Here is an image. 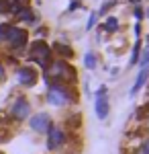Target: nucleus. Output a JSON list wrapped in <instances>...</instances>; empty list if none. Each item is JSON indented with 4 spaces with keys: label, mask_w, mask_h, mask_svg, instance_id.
<instances>
[{
    "label": "nucleus",
    "mask_w": 149,
    "mask_h": 154,
    "mask_svg": "<svg viewBox=\"0 0 149 154\" xmlns=\"http://www.w3.org/2000/svg\"><path fill=\"white\" fill-rule=\"evenodd\" d=\"M69 101H76V97L72 95V91L68 88V84L61 82H49V91H47V103L55 107H63Z\"/></svg>",
    "instance_id": "nucleus-3"
},
{
    "label": "nucleus",
    "mask_w": 149,
    "mask_h": 154,
    "mask_svg": "<svg viewBox=\"0 0 149 154\" xmlns=\"http://www.w3.org/2000/svg\"><path fill=\"white\" fill-rule=\"evenodd\" d=\"M4 78H6V68H4V66L0 64V82H2Z\"/></svg>",
    "instance_id": "nucleus-22"
},
{
    "label": "nucleus",
    "mask_w": 149,
    "mask_h": 154,
    "mask_svg": "<svg viewBox=\"0 0 149 154\" xmlns=\"http://www.w3.org/2000/svg\"><path fill=\"white\" fill-rule=\"evenodd\" d=\"M31 130L37 131V134H45L49 128H51V117L47 115V113H37L31 117Z\"/></svg>",
    "instance_id": "nucleus-9"
},
{
    "label": "nucleus",
    "mask_w": 149,
    "mask_h": 154,
    "mask_svg": "<svg viewBox=\"0 0 149 154\" xmlns=\"http://www.w3.org/2000/svg\"><path fill=\"white\" fill-rule=\"evenodd\" d=\"M116 2H118V0H106V2H104L102 6H100V14H104V12L108 11V8H112V6H115Z\"/></svg>",
    "instance_id": "nucleus-18"
},
{
    "label": "nucleus",
    "mask_w": 149,
    "mask_h": 154,
    "mask_svg": "<svg viewBox=\"0 0 149 154\" xmlns=\"http://www.w3.org/2000/svg\"><path fill=\"white\" fill-rule=\"evenodd\" d=\"M84 66H86L88 70H94V68H96V56H94L92 51H88V54L84 56Z\"/></svg>",
    "instance_id": "nucleus-15"
},
{
    "label": "nucleus",
    "mask_w": 149,
    "mask_h": 154,
    "mask_svg": "<svg viewBox=\"0 0 149 154\" xmlns=\"http://www.w3.org/2000/svg\"><path fill=\"white\" fill-rule=\"evenodd\" d=\"M16 17H19V21H23V23H35V21H37V19H35V12L31 11L29 6H27V8H23V11L19 12Z\"/></svg>",
    "instance_id": "nucleus-12"
},
{
    "label": "nucleus",
    "mask_w": 149,
    "mask_h": 154,
    "mask_svg": "<svg viewBox=\"0 0 149 154\" xmlns=\"http://www.w3.org/2000/svg\"><path fill=\"white\" fill-rule=\"evenodd\" d=\"M108 99H106V86H100L98 93H96V115L98 119H106L108 117Z\"/></svg>",
    "instance_id": "nucleus-8"
},
{
    "label": "nucleus",
    "mask_w": 149,
    "mask_h": 154,
    "mask_svg": "<svg viewBox=\"0 0 149 154\" xmlns=\"http://www.w3.org/2000/svg\"><path fill=\"white\" fill-rule=\"evenodd\" d=\"M133 14H135L137 21H141V19H143V11H141V6H135V8H133Z\"/></svg>",
    "instance_id": "nucleus-20"
},
{
    "label": "nucleus",
    "mask_w": 149,
    "mask_h": 154,
    "mask_svg": "<svg viewBox=\"0 0 149 154\" xmlns=\"http://www.w3.org/2000/svg\"><path fill=\"white\" fill-rule=\"evenodd\" d=\"M102 27L108 31V33H115V31H118V19H116V17H108Z\"/></svg>",
    "instance_id": "nucleus-13"
},
{
    "label": "nucleus",
    "mask_w": 149,
    "mask_h": 154,
    "mask_svg": "<svg viewBox=\"0 0 149 154\" xmlns=\"http://www.w3.org/2000/svg\"><path fill=\"white\" fill-rule=\"evenodd\" d=\"M139 58H141V41H135V48H133V54H131V66L139 64Z\"/></svg>",
    "instance_id": "nucleus-14"
},
{
    "label": "nucleus",
    "mask_w": 149,
    "mask_h": 154,
    "mask_svg": "<svg viewBox=\"0 0 149 154\" xmlns=\"http://www.w3.org/2000/svg\"><path fill=\"white\" fill-rule=\"evenodd\" d=\"M139 33H141V25H139V23H137V25H135V35H137V37H139Z\"/></svg>",
    "instance_id": "nucleus-23"
},
{
    "label": "nucleus",
    "mask_w": 149,
    "mask_h": 154,
    "mask_svg": "<svg viewBox=\"0 0 149 154\" xmlns=\"http://www.w3.org/2000/svg\"><path fill=\"white\" fill-rule=\"evenodd\" d=\"M135 154H149V138H145L143 142L139 144V148L135 150Z\"/></svg>",
    "instance_id": "nucleus-16"
},
{
    "label": "nucleus",
    "mask_w": 149,
    "mask_h": 154,
    "mask_svg": "<svg viewBox=\"0 0 149 154\" xmlns=\"http://www.w3.org/2000/svg\"><path fill=\"white\" fill-rule=\"evenodd\" d=\"M96 25V12H92L90 14V19H88V25H86V29H92Z\"/></svg>",
    "instance_id": "nucleus-19"
},
{
    "label": "nucleus",
    "mask_w": 149,
    "mask_h": 154,
    "mask_svg": "<svg viewBox=\"0 0 149 154\" xmlns=\"http://www.w3.org/2000/svg\"><path fill=\"white\" fill-rule=\"evenodd\" d=\"M147 78H149V70H147V68H141V72L137 74V80H135V84L131 86V93H129V95H131V97L137 95L139 91L143 88V84L147 82Z\"/></svg>",
    "instance_id": "nucleus-10"
},
{
    "label": "nucleus",
    "mask_w": 149,
    "mask_h": 154,
    "mask_svg": "<svg viewBox=\"0 0 149 154\" xmlns=\"http://www.w3.org/2000/svg\"><path fill=\"white\" fill-rule=\"evenodd\" d=\"M16 80L21 86H35L37 84V70L31 66H21L16 70Z\"/></svg>",
    "instance_id": "nucleus-7"
},
{
    "label": "nucleus",
    "mask_w": 149,
    "mask_h": 154,
    "mask_svg": "<svg viewBox=\"0 0 149 154\" xmlns=\"http://www.w3.org/2000/svg\"><path fill=\"white\" fill-rule=\"evenodd\" d=\"M51 78H53V82L66 84L76 78V70L69 66L66 60H55V62H51L47 66V80H51Z\"/></svg>",
    "instance_id": "nucleus-2"
},
{
    "label": "nucleus",
    "mask_w": 149,
    "mask_h": 154,
    "mask_svg": "<svg viewBox=\"0 0 149 154\" xmlns=\"http://www.w3.org/2000/svg\"><path fill=\"white\" fill-rule=\"evenodd\" d=\"M51 51H57L59 56H61V58H72V56H74V49L69 48V45H66V43H53V49H51Z\"/></svg>",
    "instance_id": "nucleus-11"
},
{
    "label": "nucleus",
    "mask_w": 149,
    "mask_h": 154,
    "mask_svg": "<svg viewBox=\"0 0 149 154\" xmlns=\"http://www.w3.org/2000/svg\"><path fill=\"white\" fill-rule=\"evenodd\" d=\"M10 117L16 119V121H23L31 115V105H29V101L25 99V97H19V99H14V103L10 105Z\"/></svg>",
    "instance_id": "nucleus-6"
},
{
    "label": "nucleus",
    "mask_w": 149,
    "mask_h": 154,
    "mask_svg": "<svg viewBox=\"0 0 149 154\" xmlns=\"http://www.w3.org/2000/svg\"><path fill=\"white\" fill-rule=\"evenodd\" d=\"M139 64H141V68H147V66H149V48L145 49V54L139 58Z\"/></svg>",
    "instance_id": "nucleus-17"
},
{
    "label": "nucleus",
    "mask_w": 149,
    "mask_h": 154,
    "mask_svg": "<svg viewBox=\"0 0 149 154\" xmlns=\"http://www.w3.org/2000/svg\"><path fill=\"white\" fill-rule=\"evenodd\" d=\"M66 142H68V134L61 130V128L51 123V128L47 130V148L53 152V150H59Z\"/></svg>",
    "instance_id": "nucleus-5"
},
{
    "label": "nucleus",
    "mask_w": 149,
    "mask_h": 154,
    "mask_svg": "<svg viewBox=\"0 0 149 154\" xmlns=\"http://www.w3.org/2000/svg\"><path fill=\"white\" fill-rule=\"evenodd\" d=\"M145 125H147V130H149V117H147V121H145Z\"/></svg>",
    "instance_id": "nucleus-24"
},
{
    "label": "nucleus",
    "mask_w": 149,
    "mask_h": 154,
    "mask_svg": "<svg viewBox=\"0 0 149 154\" xmlns=\"http://www.w3.org/2000/svg\"><path fill=\"white\" fill-rule=\"evenodd\" d=\"M29 60L47 70V66L51 64V48L45 41H35L31 45V49H29Z\"/></svg>",
    "instance_id": "nucleus-4"
},
{
    "label": "nucleus",
    "mask_w": 149,
    "mask_h": 154,
    "mask_svg": "<svg viewBox=\"0 0 149 154\" xmlns=\"http://www.w3.org/2000/svg\"><path fill=\"white\" fill-rule=\"evenodd\" d=\"M76 8H80V0H72V2H69V8H68V11L72 12V11H76Z\"/></svg>",
    "instance_id": "nucleus-21"
},
{
    "label": "nucleus",
    "mask_w": 149,
    "mask_h": 154,
    "mask_svg": "<svg viewBox=\"0 0 149 154\" xmlns=\"http://www.w3.org/2000/svg\"><path fill=\"white\" fill-rule=\"evenodd\" d=\"M27 39H29V33L25 29L14 27L10 23L0 25V41H4L12 51H23L25 45H27Z\"/></svg>",
    "instance_id": "nucleus-1"
},
{
    "label": "nucleus",
    "mask_w": 149,
    "mask_h": 154,
    "mask_svg": "<svg viewBox=\"0 0 149 154\" xmlns=\"http://www.w3.org/2000/svg\"><path fill=\"white\" fill-rule=\"evenodd\" d=\"M147 17H149V8H147Z\"/></svg>",
    "instance_id": "nucleus-25"
}]
</instances>
